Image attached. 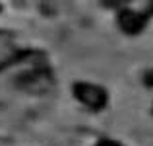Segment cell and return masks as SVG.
<instances>
[{
	"label": "cell",
	"mask_w": 153,
	"mask_h": 146,
	"mask_svg": "<svg viewBox=\"0 0 153 146\" xmlns=\"http://www.w3.org/2000/svg\"><path fill=\"white\" fill-rule=\"evenodd\" d=\"M74 96L83 105H87L89 109H95V111L105 107V103H107V92L99 86H93V84L78 82L74 86Z\"/></svg>",
	"instance_id": "1"
},
{
	"label": "cell",
	"mask_w": 153,
	"mask_h": 146,
	"mask_svg": "<svg viewBox=\"0 0 153 146\" xmlns=\"http://www.w3.org/2000/svg\"><path fill=\"white\" fill-rule=\"evenodd\" d=\"M118 23L126 33H138V31H142L143 23H146V16L132 10H124L118 18Z\"/></svg>",
	"instance_id": "2"
},
{
	"label": "cell",
	"mask_w": 153,
	"mask_h": 146,
	"mask_svg": "<svg viewBox=\"0 0 153 146\" xmlns=\"http://www.w3.org/2000/svg\"><path fill=\"white\" fill-rule=\"evenodd\" d=\"M95 146H120V144L114 142V140H101V142H97Z\"/></svg>",
	"instance_id": "3"
}]
</instances>
